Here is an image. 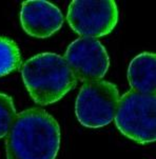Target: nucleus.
Wrapping results in <instances>:
<instances>
[{"label": "nucleus", "instance_id": "1", "mask_svg": "<svg viewBox=\"0 0 156 159\" xmlns=\"http://www.w3.org/2000/svg\"><path fill=\"white\" fill-rule=\"evenodd\" d=\"M5 137L7 159H55L60 147L57 120L40 107L18 113Z\"/></svg>", "mask_w": 156, "mask_h": 159}, {"label": "nucleus", "instance_id": "7", "mask_svg": "<svg viewBox=\"0 0 156 159\" xmlns=\"http://www.w3.org/2000/svg\"><path fill=\"white\" fill-rule=\"evenodd\" d=\"M23 31L35 38H49L63 24V15L55 4L45 0H28L21 5Z\"/></svg>", "mask_w": 156, "mask_h": 159}, {"label": "nucleus", "instance_id": "3", "mask_svg": "<svg viewBox=\"0 0 156 159\" xmlns=\"http://www.w3.org/2000/svg\"><path fill=\"white\" fill-rule=\"evenodd\" d=\"M156 97L129 91L118 100L114 122L122 135L139 144H148L156 139Z\"/></svg>", "mask_w": 156, "mask_h": 159}, {"label": "nucleus", "instance_id": "6", "mask_svg": "<svg viewBox=\"0 0 156 159\" xmlns=\"http://www.w3.org/2000/svg\"><path fill=\"white\" fill-rule=\"evenodd\" d=\"M77 80L87 82L101 80L110 66L107 50L97 39L80 37L69 45L64 54Z\"/></svg>", "mask_w": 156, "mask_h": 159}, {"label": "nucleus", "instance_id": "8", "mask_svg": "<svg viewBox=\"0 0 156 159\" xmlns=\"http://www.w3.org/2000/svg\"><path fill=\"white\" fill-rule=\"evenodd\" d=\"M156 56L145 52L137 55L129 64L128 80L133 91L142 94H154L156 90Z\"/></svg>", "mask_w": 156, "mask_h": 159}, {"label": "nucleus", "instance_id": "2", "mask_svg": "<svg viewBox=\"0 0 156 159\" xmlns=\"http://www.w3.org/2000/svg\"><path fill=\"white\" fill-rule=\"evenodd\" d=\"M23 83L35 103L49 106L66 96L77 79L62 56L41 53L33 56L21 68Z\"/></svg>", "mask_w": 156, "mask_h": 159}, {"label": "nucleus", "instance_id": "4", "mask_svg": "<svg viewBox=\"0 0 156 159\" xmlns=\"http://www.w3.org/2000/svg\"><path fill=\"white\" fill-rule=\"evenodd\" d=\"M119 98V92L114 83L106 80L85 82L75 102L78 121L90 129L108 125L114 119Z\"/></svg>", "mask_w": 156, "mask_h": 159}, {"label": "nucleus", "instance_id": "5", "mask_svg": "<svg viewBox=\"0 0 156 159\" xmlns=\"http://www.w3.org/2000/svg\"><path fill=\"white\" fill-rule=\"evenodd\" d=\"M67 20L74 32L85 38L109 35L118 21V9L113 0H74L69 5Z\"/></svg>", "mask_w": 156, "mask_h": 159}, {"label": "nucleus", "instance_id": "10", "mask_svg": "<svg viewBox=\"0 0 156 159\" xmlns=\"http://www.w3.org/2000/svg\"><path fill=\"white\" fill-rule=\"evenodd\" d=\"M16 115L13 99L7 94L0 93V138L7 136Z\"/></svg>", "mask_w": 156, "mask_h": 159}, {"label": "nucleus", "instance_id": "9", "mask_svg": "<svg viewBox=\"0 0 156 159\" xmlns=\"http://www.w3.org/2000/svg\"><path fill=\"white\" fill-rule=\"evenodd\" d=\"M20 51L14 40L0 36V77L17 71L21 66Z\"/></svg>", "mask_w": 156, "mask_h": 159}]
</instances>
